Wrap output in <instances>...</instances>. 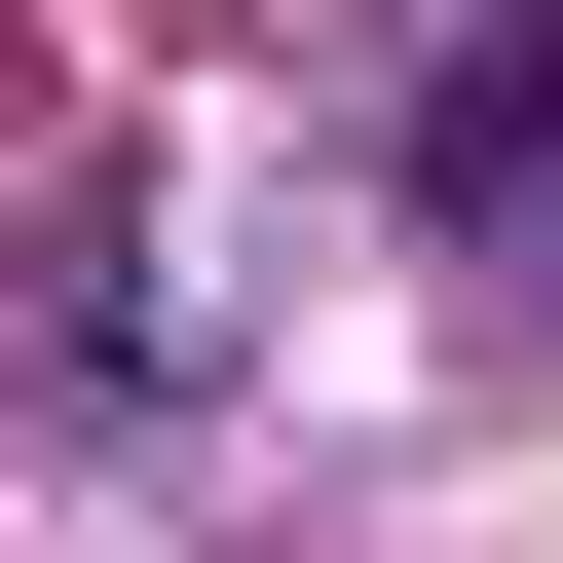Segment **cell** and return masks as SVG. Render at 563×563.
<instances>
[{
    "mask_svg": "<svg viewBox=\"0 0 563 563\" xmlns=\"http://www.w3.org/2000/svg\"><path fill=\"white\" fill-rule=\"evenodd\" d=\"M413 225H563V0H488L413 76Z\"/></svg>",
    "mask_w": 563,
    "mask_h": 563,
    "instance_id": "obj_1",
    "label": "cell"
}]
</instances>
